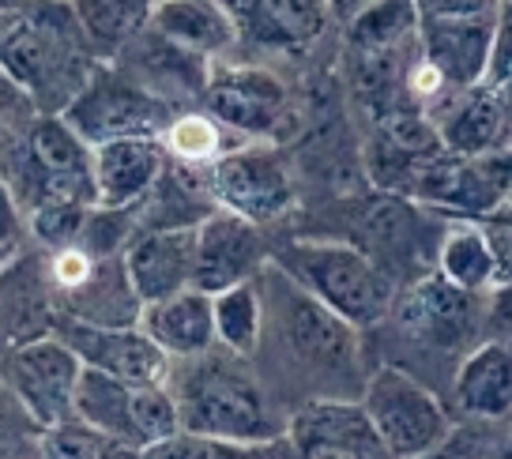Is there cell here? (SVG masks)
Returning <instances> with one entry per match:
<instances>
[{"label": "cell", "instance_id": "ac0fdd59", "mask_svg": "<svg viewBox=\"0 0 512 459\" xmlns=\"http://www.w3.org/2000/svg\"><path fill=\"white\" fill-rule=\"evenodd\" d=\"M475 298L452 283H445L437 271L422 275L407 290H396L392 313L407 335H415L430 347H456L475 328Z\"/></svg>", "mask_w": 512, "mask_h": 459}, {"label": "cell", "instance_id": "d4e9b609", "mask_svg": "<svg viewBox=\"0 0 512 459\" xmlns=\"http://www.w3.org/2000/svg\"><path fill=\"white\" fill-rule=\"evenodd\" d=\"M211 313H215V343L226 347L238 358H249L260 347L264 335V294L253 283H238L211 298Z\"/></svg>", "mask_w": 512, "mask_h": 459}, {"label": "cell", "instance_id": "74e56055", "mask_svg": "<svg viewBox=\"0 0 512 459\" xmlns=\"http://www.w3.org/2000/svg\"><path fill=\"white\" fill-rule=\"evenodd\" d=\"M501 4H512V0H501Z\"/></svg>", "mask_w": 512, "mask_h": 459}, {"label": "cell", "instance_id": "3957f363", "mask_svg": "<svg viewBox=\"0 0 512 459\" xmlns=\"http://www.w3.org/2000/svg\"><path fill=\"white\" fill-rule=\"evenodd\" d=\"M166 388L174 392L177 418L185 433L226 437V441H279L283 437L264 388L230 350L226 358H219L215 350L189 358V369L177 380H166Z\"/></svg>", "mask_w": 512, "mask_h": 459}, {"label": "cell", "instance_id": "4fadbf2b", "mask_svg": "<svg viewBox=\"0 0 512 459\" xmlns=\"http://www.w3.org/2000/svg\"><path fill=\"white\" fill-rule=\"evenodd\" d=\"M268 268L260 226L215 207L211 215L196 222V264H192V286L204 294H223L238 283H253Z\"/></svg>", "mask_w": 512, "mask_h": 459}, {"label": "cell", "instance_id": "8d00e7d4", "mask_svg": "<svg viewBox=\"0 0 512 459\" xmlns=\"http://www.w3.org/2000/svg\"><path fill=\"white\" fill-rule=\"evenodd\" d=\"M4 256H8V249H0V264H4Z\"/></svg>", "mask_w": 512, "mask_h": 459}, {"label": "cell", "instance_id": "836d02e7", "mask_svg": "<svg viewBox=\"0 0 512 459\" xmlns=\"http://www.w3.org/2000/svg\"><path fill=\"white\" fill-rule=\"evenodd\" d=\"M497 162H501V170H505V177H509V185H512V136H509V143L497 151Z\"/></svg>", "mask_w": 512, "mask_h": 459}, {"label": "cell", "instance_id": "5b68a950", "mask_svg": "<svg viewBox=\"0 0 512 459\" xmlns=\"http://www.w3.org/2000/svg\"><path fill=\"white\" fill-rule=\"evenodd\" d=\"M72 418L102 429L106 437L147 452L151 444L181 433L174 392L166 384H125L98 369H83L72 399Z\"/></svg>", "mask_w": 512, "mask_h": 459}, {"label": "cell", "instance_id": "1f68e13d", "mask_svg": "<svg viewBox=\"0 0 512 459\" xmlns=\"http://www.w3.org/2000/svg\"><path fill=\"white\" fill-rule=\"evenodd\" d=\"M501 0H418L422 16H494Z\"/></svg>", "mask_w": 512, "mask_h": 459}, {"label": "cell", "instance_id": "f546056e", "mask_svg": "<svg viewBox=\"0 0 512 459\" xmlns=\"http://www.w3.org/2000/svg\"><path fill=\"white\" fill-rule=\"evenodd\" d=\"M512 83V4H501L497 8V23H494V53H490V76H486V87H509Z\"/></svg>", "mask_w": 512, "mask_h": 459}, {"label": "cell", "instance_id": "484cf974", "mask_svg": "<svg viewBox=\"0 0 512 459\" xmlns=\"http://www.w3.org/2000/svg\"><path fill=\"white\" fill-rule=\"evenodd\" d=\"M223 132L226 128L215 117H208V113H177L170 128L162 132V147H166L170 162H177L181 170L208 174L215 159L230 151Z\"/></svg>", "mask_w": 512, "mask_h": 459}, {"label": "cell", "instance_id": "4dcf8cb0", "mask_svg": "<svg viewBox=\"0 0 512 459\" xmlns=\"http://www.w3.org/2000/svg\"><path fill=\"white\" fill-rule=\"evenodd\" d=\"M34 117H38V106L23 95L19 83L0 68V140H4L8 132H16V128L31 125Z\"/></svg>", "mask_w": 512, "mask_h": 459}, {"label": "cell", "instance_id": "ab89813d", "mask_svg": "<svg viewBox=\"0 0 512 459\" xmlns=\"http://www.w3.org/2000/svg\"><path fill=\"white\" fill-rule=\"evenodd\" d=\"M509 347H512V343H509Z\"/></svg>", "mask_w": 512, "mask_h": 459}, {"label": "cell", "instance_id": "ba28073f", "mask_svg": "<svg viewBox=\"0 0 512 459\" xmlns=\"http://www.w3.org/2000/svg\"><path fill=\"white\" fill-rule=\"evenodd\" d=\"M215 207L253 226L283 219L294 207V177L272 143H238L204 174Z\"/></svg>", "mask_w": 512, "mask_h": 459}, {"label": "cell", "instance_id": "9a60e30c", "mask_svg": "<svg viewBox=\"0 0 512 459\" xmlns=\"http://www.w3.org/2000/svg\"><path fill=\"white\" fill-rule=\"evenodd\" d=\"M192 264H196V222L151 226L136 241H128V249L121 253V268L140 309L189 290Z\"/></svg>", "mask_w": 512, "mask_h": 459}, {"label": "cell", "instance_id": "e0dca14e", "mask_svg": "<svg viewBox=\"0 0 512 459\" xmlns=\"http://www.w3.org/2000/svg\"><path fill=\"white\" fill-rule=\"evenodd\" d=\"M170 166V155L159 136H128L98 143L91 155L95 200L106 211H128L147 200Z\"/></svg>", "mask_w": 512, "mask_h": 459}, {"label": "cell", "instance_id": "7a4b0ae2", "mask_svg": "<svg viewBox=\"0 0 512 459\" xmlns=\"http://www.w3.org/2000/svg\"><path fill=\"white\" fill-rule=\"evenodd\" d=\"M272 264L351 328L377 324L396 305V279L351 241L294 238L272 256Z\"/></svg>", "mask_w": 512, "mask_h": 459}, {"label": "cell", "instance_id": "f35d334b", "mask_svg": "<svg viewBox=\"0 0 512 459\" xmlns=\"http://www.w3.org/2000/svg\"><path fill=\"white\" fill-rule=\"evenodd\" d=\"M19 4H23V0H19Z\"/></svg>", "mask_w": 512, "mask_h": 459}, {"label": "cell", "instance_id": "e575fe53", "mask_svg": "<svg viewBox=\"0 0 512 459\" xmlns=\"http://www.w3.org/2000/svg\"><path fill=\"white\" fill-rule=\"evenodd\" d=\"M479 459H512V444L509 448H501V452H486V456H479Z\"/></svg>", "mask_w": 512, "mask_h": 459}, {"label": "cell", "instance_id": "8fae6325", "mask_svg": "<svg viewBox=\"0 0 512 459\" xmlns=\"http://www.w3.org/2000/svg\"><path fill=\"white\" fill-rule=\"evenodd\" d=\"M61 339L83 369H98L125 384H166L174 362L144 335L140 324H87L64 320Z\"/></svg>", "mask_w": 512, "mask_h": 459}, {"label": "cell", "instance_id": "8992f818", "mask_svg": "<svg viewBox=\"0 0 512 459\" xmlns=\"http://www.w3.org/2000/svg\"><path fill=\"white\" fill-rule=\"evenodd\" d=\"M80 132V140L91 147L128 136H159L170 128L177 113L170 102H162L155 91H147L140 80H132L121 64L98 61L95 72L87 76L83 91L61 113Z\"/></svg>", "mask_w": 512, "mask_h": 459}, {"label": "cell", "instance_id": "9c48e42d", "mask_svg": "<svg viewBox=\"0 0 512 459\" xmlns=\"http://www.w3.org/2000/svg\"><path fill=\"white\" fill-rule=\"evenodd\" d=\"M494 16H422L418 57L441 80L445 95L482 87L494 53Z\"/></svg>", "mask_w": 512, "mask_h": 459}, {"label": "cell", "instance_id": "d6986e66", "mask_svg": "<svg viewBox=\"0 0 512 459\" xmlns=\"http://www.w3.org/2000/svg\"><path fill=\"white\" fill-rule=\"evenodd\" d=\"M445 106L430 113L448 155L456 159H490L509 143V113L497 87H471L441 98Z\"/></svg>", "mask_w": 512, "mask_h": 459}, {"label": "cell", "instance_id": "44dd1931", "mask_svg": "<svg viewBox=\"0 0 512 459\" xmlns=\"http://www.w3.org/2000/svg\"><path fill=\"white\" fill-rule=\"evenodd\" d=\"M144 335L170 358V362H189L215 350V313H211V294L204 290H181L174 298L151 301L140 309L136 320Z\"/></svg>", "mask_w": 512, "mask_h": 459}, {"label": "cell", "instance_id": "83f0119b", "mask_svg": "<svg viewBox=\"0 0 512 459\" xmlns=\"http://www.w3.org/2000/svg\"><path fill=\"white\" fill-rule=\"evenodd\" d=\"M38 459H144V452L113 441L102 429L87 426L80 418H64L42 433Z\"/></svg>", "mask_w": 512, "mask_h": 459}, {"label": "cell", "instance_id": "d590c367", "mask_svg": "<svg viewBox=\"0 0 512 459\" xmlns=\"http://www.w3.org/2000/svg\"><path fill=\"white\" fill-rule=\"evenodd\" d=\"M19 0H0V12H8V8H16Z\"/></svg>", "mask_w": 512, "mask_h": 459}, {"label": "cell", "instance_id": "d6a6232c", "mask_svg": "<svg viewBox=\"0 0 512 459\" xmlns=\"http://www.w3.org/2000/svg\"><path fill=\"white\" fill-rule=\"evenodd\" d=\"M19 234H23V211H19L16 196H12V189H8L4 177H0V249L12 253V245L19 241Z\"/></svg>", "mask_w": 512, "mask_h": 459}, {"label": "cell", "instance_id": "7c38bea8", "mask_svg": "<svg viewBox=\"0 0 512 459\" xmlns=\"http://www.w3.org/2000/svg\"><path fill=\"white\" fill-rule=\"evenodd\" d=\"M275 275H279L275 309H279V328L287 347L317 369H351L358 362V328L339 320L317 298H309L290 275H283L279 268Z\"/></svg>", "mask_w": 512, "mask_h": 459}, {"label": "cell", "instance_id": "5bb4252c", "mask_svg": "<svg viewBox=\"0 0 512 459\" xmlns=\"http://www.w3.org/2000/svg\"><path fill=\"white\" fill-rule=\"evenodd\" d=\"M80 373V358L72 354V347L61 335H38L31 343H23L12 358L16 396L46 429L72 418V399H76Z\"/></svg>", "mask_w": 512, "mask_h": 459}, {"label": "cell", "instance_id": "6da1fadb", "mask_svg": "<svg viewBox=\"0 0 512 459\" xmlns=\"http://www.w3.org/2000/svg\"><path fill=\"white\" fill-rule=\"evenodd\" d=\"M95 64L98 57L68 0H23L0 12V68L23 87L38 113H64Z\"/></svg>", "mask_w": 512, "mask_h": 459}, {"label": "cell", "instance_id": "52a82bcc", "mask_svg": "<svg viewBox=\"0 0 512 459\" xmlns=\"http://www.w3.org/2000/svg\"><path fill=\"white\" fill-rule=\"evenodd\" d=\"M204 113L226 132H241L245 143H272L294 121L287 83L260 64H211L204 87Z\"/></svg>", "mask_w": 512, "mask_h": 459}, {"label": "cell", "instance_id": "7402d4cb", "mask_svg": "<svg viewBox=\"0 0 512 459\" xmlns=\"http://www.w3.org/2000/svg\"><path fill=\"white\" fill-rule=\"evenodd\" d=\"M456 403L482 422L512 418V347L490 339L467 354L456 369Z\"/></svg>", "mask_w": 512, "mask_h": 459}, {"label": "cell", "instance_id": "277c9868", "mask_svg": "<svg viewBox=\"0 0 512 459\" xmlns=\"http://www.w3.org/2000/svg\"><path fill=\"white\" fill-rule=\"evenodd\" d=\"M358 403L392 459H426L452 437L445 403L400 365H377Z\"/></svg>", "mask_w": 512, "mask_h": 459}, {"label": "cell", "instance_id": "4316f807", "mask_svg": "<svg viewBox=\"0 0 512 459\" xmlns=\"http://www.w3.org/2000/svg\"><path fill=\"white\" fill-rule=\"evenodd\" d=\"M144 459H294L287 437L279 441H226L204 433H174L170 441L151 444Z\"/></svg>", "mask_w": 512, "mask_h": 459}, {"label": "cell", "instance_id": "30bf717a", "mask_svg": "<svg viewBox=\"0 0 512 459\" xmlns=\"http://www.w3.org/2000/svg\"><path fill=\"white\" fill-rule=\"evenodd\" d=\"M283 437L294 459H392L354 399H309L290 414Z\"/></svg>", "mask_w": 512, "mask_h": 459}, {"label": "cell", "instance_id": "cb8c5ba5", "mask_svg": "<svg viewBox=\"0 0 512 459\" xmlns=\"http://www.w3.org/2000/svg\"><path fill=\"white\" fill-rule=\"evenodd\" d=\"M68 8L98 61H117V53L147 27L155 0H68Z\"/></svg>", "mask_w": 512, "mask_h": 459}, {"label": "cell", "instance_id": "f1b7e54d", "mask_svg": "<svg viewBox=\"0 0 512 459\" xmlns=\"http://www.w3.org/2000/svg\"><path fill=\"white\" fill-rule=\"evenodd\" d=\"M482 234L490 241V253L497 264V286H512V200L479 219Z\"/></svg>", "mask_w": 512, "mask_h": 459}, {"label": "cell", "instance_id": "ffe728a7", "mask_svg": "<svg viewBox=\"0 0 512 459\" xmlns=\"http://www.w3.org/2000/svg\"><path fill=\"white\" fill-rule=\"evenodd\" d=\"M147 27L162 42L204 64L226 61L241 46L238 23L223 8V0H155Z\"/></svg>", "mask_w": 512, "mask_h": 459}, {"label": "cell", "instance_id": "603a6c76", "mask_svg": "<svg viewBox=\"0 0 512 459\" xmlns=\"http://www.w3.org/2000/svg\"><path fill=\"white\" fill-rule=\"evenodd\" d=\"M433 271L464 294L497 290V264L479 219H448L437 238Z\"/></svg>", "mask_w": 512, "mask_h": 459}, {"label": "cell", "instance_id": "2e32d148", "mask_svg": "<svg viewBox=\"0 0 512 459\" xmlns=\"http://www.w3.org/2000/svg\"><path fill=\"white\" fill-rule=\"evenodd\" d=\"M238 38L268 53H305L332 23V0H223Z\"/></svg>", "mask_w": 512, "mask_h": 459}]
</instances>
